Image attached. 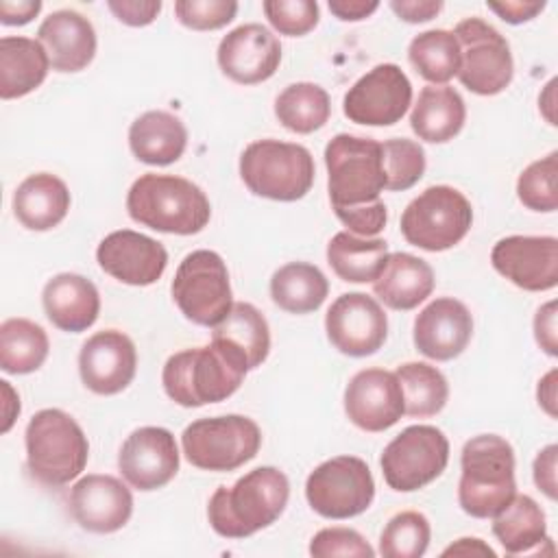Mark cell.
I'll return each instance as SVG.
<instances>
[{
    "label": "cell",
    "instance_id": "obj_33",
    "mask_svg": "<svg viewBox=\"0 0 558 558\" xmlns=\"http://www.w3.org/2000/svg\"><path fill=\"white\" fill-rule=\"evenodd\" d=\"M388 257V244L381 238H360L349 231L336 233L327 244L331 270L349 283L375 281Z\"/></svg>",
    "mask_w": 558,
    "mask_h": 558
},
{
    "label": "cell",
    "instance_id": "obj_5",
    "mask_svg": "<svg viewBox=\"0 0 558 558\" xmlns=\"http://www.w3.org/2000/svg\"><path fill=\"white\" fill-rule=\"evenodd\" d=\"M246 373L240 362L209 342L170 355L161 371V384L174 403L201 408L229 399L242 386Z\"/></svg>",
    "mask_w": 558,
    "mask_h": 558
},
{
    "label": "cell",
    "instance_id": "obj_16",
    "mask_svg": "<svg viewBox=\"0 0 558 558\" xmlns=\"http://www.w3.org/2000/svg\"><path fill=\"white\" fill-rule=\"evenodd\" d=\"M493 268L527 292H545L558 283V240L554 235H508L490 251Z\"/></svg>",
    "mask_w": 558,
    "mask_h": 558
},
{
    "label": "cell",
    "instance_id": "obj_39",
    "mask_svg": "<svg viewBox=\"0 0 558 558\" xmlns=\"http://www.w3.org/2000/svg\"><path fill=\"white\" fill-rule=\"evenodd\" d=\"M432 538L429 521L423 512L405 510L395 514L379 536L384 558H418L427 551Z\"/></svg>",
    "mask_w": 558,
    "mask_h": 558
},
{
    "label": "cell",
    "instance_id": "obj_28",
    "mask_svg": "<svg viewBox=\"0 0 558 558\" xmlns=\"http://www.w3.org/2000/svg\"><path fill=\"white\" fill-rule=\"evenodd\" d=\"M185 146L187 129L170 111H146L129 126V148L142 163L170 166L185 153Z\"/></svg>",
    "mask_w": 558,
    "mask_h": 558
},
{
    "label": "cell",
    "instance_id": "obj_14",
    "mask_svg": "<svg viewBox=\"0 0 558 558\" xmlns=\"http://www.w3.org/2000/svg\"><path fill=\"white\" fill-rule=\"evenodd\" d=\"M412 105V83L397 63H379L360 76L342 98L344 116L355 124H397Z\"/></svg>",
    "mask_w": 558,
    "mask_h": 558
},
{
    "label": "cell",
    "instance_id": "obj_51",
    "mask_svg": "<svg viewBox=\"0 0 558 558\" xmlns=\"http://www.w3.org/2000/svg\"><path fill=\"white\" fill-rule=\"evenodd\" d=\"M41 2L39 0H2L0 2V22L7 26H22L28 24L35 15H39Z\"/></svg>",
    "mask_w": 558,
    "mask_h": 558
},
{
    "label": "cell",
    "instance_id": "obj_52",
    "mask_svg": "<svg viewBox=\"0 0 558 558\" xmlns=\"http://www.w3.org/2000/svg\"><path fill=\"white\" fill-rule=\"evenodd\" d=\"M377 9V0H329V11L342 22H360Z\"/></svg>",
    "mask_w": 558,
    "mask_h": 558
},
{
    "label": "cell",
    "instance_id": "obj_49",
    "mask_svg": "<svg viewBox=\"0 0 558 558\" xmlns=\"http://www.w3.org/2000/svg\"><path fill=\"white\" fill-rule=\"evenodd\" d=\"M486 7L497 13L508 24H523L536 17L545 2H530V0H504V2H486Z\"/></svg>",
    "mask_w": 558,
    "mask_h": 558
},
{
    "label": "cell",
    "instance_id": "obj_23",
    "mask_svg": "<svg viewBox=\"0 0 558 558\" xmlns=\"http://www.w3.org/2000/svg\"><path fill=\"white\" fill-rule=\"evenodd\" d=\"M473 336L469 307L453 296H438L414 318V347L425 357L447 362L458 357Z\"/></svg>",
    "mask_w": 558,
    "mask_h": 558
},
{
    "label": "cell",
    "instance_id": "obj_11",
    "mask_svg": "<svg viewBox=\"0 0 558 558\" xmlns=\"http://www.w3.org/2000/svg\"><path fill=\"white\" fill-rule=\"evenodd\" d=\"M305 497L312 510L325 519H351L373 504L375 480L362 458L336 456L307 475Z\"/></svg>",
    "mask_w": 558,
    "mask_h": 558
},
{
    "label": "cell",
    "instance_id": "obj_21",
    "mask_svg": "<svg viewBox=\"0 0 558 558\" xmlns=\"http://www.w3.org/2000/svg\"><path fill=\"white\" fill-rule=\"evenodd\" d=\"M96 262L107 275L122 283L150 286L163 275L168 266V251L161 242L144 233L118 229L100 240Z\"/></svg>",
    "mask_w": 558,
    "mask_h": 558
},
{
    "label": "cell",
    "instance_id": "obj_3",
    "mask_svg": "<svg viewBox=\"0 0 558 558\" xmlns=\"http://www.w3.org/2000/svg\"><path fill=\"white\" fill-rule=\"evenodd\" d=\"M462 475L458 482L460 508L475 517H495L514 495V451L497 434H480L464 442L460 456Z\"/></svg>",
    "mask_w": 558,
    "mask_h": 558
},
{
    "label": "cell",
    "instance_id": "obj_1",
    "mask_svg": "<svg viewBox=\"0 0 558 558\" xmlns=\"http://www.w3.org/2000/svg\"><path fill=\"white\" fill-rule=\"evenodd\" d=\"M290 497V482L277 466H257L235 480L233 486H218L207 504V519L225 538H246L275 523Z\"/></svg>",
    "mask_w": 558,
    "mask_h": 558
},
{
    "label": "cell",
    "instance_id": "obj_44",
    "mask_svg": "<svg viewBox=\"0 0 558 558\" xmlns=\"http://www.w3.org/2000/svg\"><path fill=\"white\" fill-rule=\"evenodd\" d=\"M310 554L316 558H333V556H355V558H373L375 549L368 541L351 527H323L310 541Z\"/></svg>",
    "mask_w": 558,
    "mask_h": 558
},
{
    "label": "cell",
    "instance_id": "obj_20",
    "mask_svg": "<svg viewBox=\"0 0 558 558\" xmlns=\"http://www.w3.org/2000/svg\"><path fill=\"white\" fill-rule=\"evenodd\" d=\"M344 412L349 421L364 432H384L403 414V390L395 373L384 368H364L355 373L344 388Z\"/></svg>",
    "mask_w": 558,
    "mask_h": 558
},
{
    "label": "cell",
    "instance_id": "obj_37",
    "mask_svg": "<svg viewBox=\"0 0 558 558\" xmlns=\"http://www.w3.org/2000/svg\"><path fill=\"white\" fill-rule=\"evenodd\" d=\"M408 59L414 70L432 85H445L460 70V46L451 31L432 28L418 33L408 46Z\"/></svg>",
    "mask_w": 558,
    "mask_h": 558
},
{
    "label": "cell",
    "instance_id": "obj_25",
    "mask_svg": "<svg viewBox=\"0 0 558 558\" xmlns=\"http://www.w3.org/2000/svg\"><path fill=\"white\" fill-rule=\"evenodd\" d=\"M41 303L48 320L70 333L89 329L100 314V294L96 286L76 272H59L46 281Z\"/></svg>",
    "mask_w": 558,
    "mask_h": 558
},
{
    "label": "cell",
    "instance_id": "obj_10",
    "mask_svg": "<svg viewBox=\"0 0 558 558\" xmlns=\"http://www.w3.org/2000/svg\"><path fill=\"white\" fill-rule=\"evenodd\" d=\"M170 290L181 314L203 327H216L233 305L227 264L216 251L207 248L183 257Z\"/></svg>",
    "mask_w": 558,
    "mask_h": 558
},
{
    "label": "cell",
    "instance_id": "obj_8",
    "mask_svg": "<svg viewBox=\"0 0 558 558\" xmlns=\"http://www.w3.org/2000/svg\"><path fill=\"white\" fill-rule=\"evenodd\" d=\"M185 460L203 471H235L253 460L262 447L257 423L242 414L205 416L192 421L181 434Z\"/></svg>",
    "mask_w": 558,
    "mask_h": 558
},
{
    "label": "cell",
    "instance_id": "obj_35",
    "mask_svg": "<svg viewBox=\"0 0 558 558\" xmlns=\"http://www.w3.org/2000/svg\"><path fill=\"white\" fill-rule=\"evenodd\" d=\"M50 351L41 325L28 318H7L0 325V368L11 375L37 371Z\"/></svg>",
    "mask_w": 558,
    "mask_h": 558
},
{
    "label": "cell",
    "instance_id": "obj_9",
    "mask_svg": "<svg viewBox=\"0 0 558 558\" xmlns=\"http://www.w3.org/2000/svg\"><path fill=\"white\" fill-rule=\"evenodd\" d=\"M471 225V203L451 185H429L401 214V233L408 244L429 253L456 246Z\"/></svg>",
    "mask_w": 558,
    "mask_h": 558
},
{
    "label": "cell",
    "instance_id": "obj_22",
    "mask_svg": "<svg viewBox=\"0 0 558 558\" xmlns=\"http://www.w3.org/2000/svg\"><path fill=\"white\" fill-rule=\"evenodd\" d=\"M68 504L74 521L94 534L118 532L133 514V495L113 475L92 473L81 477L72 486Z\"/></svg>",
    "mask_w": 558,
    "mask_h": 558
},
{
    "label": "cell",
    "instance_id": "obj_50",
    "mask_svg": "<svg viewBox=\"0 0 558 558\" xmlns=\"http://www.w3.org/2000/svg\"><path fill=\"white\" fill-rule=\"evenodd\" d=\"M390 9L399 15V20L418 24V22H429L442 11L440 0H392Z\"/></svg>",
    "mask_w": 558,
    "mask_h": 558
},
{
    "label": "cell",
    "instance_id": "obj_34",
    "mask_svg": "<svg viewBox=\"0 0 558 558\" xmlns=\"http://www.w3.org/2000/svg\"><path fill=\"white\" fill-rule=\"evenodd\" d=\"M327 294V277L318 266L307 262H290L270 277V296L275 305L290 314H310L318 310Z\"/></svg>",
    "mask_w": 558,
    "mask_h": 558
},
{
    "label": "cell",
    "instance_id": "obj_45",
    "mask_svg": "<svg viewBox=\"0 0 558 558\" xmlns=\"http://www.w3.org/2000/svg\"><path fill=\"white\" fill-rule=\"evenodd\" d=\"M338 220L349 229V233L360 238L377 235L388 220V209L384 201H375L371 205L362 207H347V209H333Z\"/></svg>",
    "mask_w": 558,
    "mask_h": 558
},
{
    "label": "cell",
    "instance_id": "obj_30",
    "mask_svg": "<svg viewBox=\"0 0 558 558\" xmlns=\"http://www.w3.org/2000/svg\"><path fill=\"white\" fill-rule=\"evenodd\" d=\"M50 59L39 39L7 35L0 39V98H22L48 76Z\"/></svg>",
    "mask_w": 558,
    "mask_h": 558
},
{
    "label": "cell",
    "instance_id": "obj_40",
    "mask_svg": "<svg viewBox=\"0 0 558 558\" xmlns=\"http://www.w3.org/2000/svg\"><path fill=\"white\" fill-rule=\"evenodd\" d=\"M558 153L532 161L517 179V196L532 211H556L558 209Z\"/></svg>",
    "mask_w": 558,
    "mask_h": 558
},
{
    "label": "cell",
    "instance_id": "obj_38",
    "mask_svg": "<svg viewBox=\"0 0 558 558\" xmlns=\"http://www.w3.org/2000/svg\"><path fill=\"white\" fill-rule=\"evenodd\" d=\"M401 390L405 414L425 418L438 414L449 399V384L445 375L427 362H405L395 371Z\"/></svg>",
    "mask_w": 558,
    "mask_h": 558
},
{
    "label": "cell",
    "instance_id": "obj_41",
    "mask_svg": "<svg viewBox=\"0 0 558 558\" xmlns=\"http://www.w3.org/2000/svg\"><path fill=\"white\" fill-rule=\"evenodd\" d=\"M381 159L386 172V190H410L425 172V150L418 142L392 137L381 142Z\"/></svg>",
    "mask_w": 558,
    "mask_h": 558
},
{
    "label": "cell",
    "instance_id": "obj_19",
    "mask_svg": "<svg viewBox=\"0 0 558 558\" xmlns=\"http://www.w3.org/2000/svg\"><path fill=\"white\" fill-rule=\"evenodd\" d=\"M216 59L222 74L233 83L257 85L277 72L281 44L270 28L251 22L229 31L220 39Z\"/></svg>",
    "mask_w": 558,
    "mask_h": 558
},
{
    "label": "cell",
    "instance_id": "obj_46",
    "mask_svg": "<svg viewBox=\"0 0 558 558\" xmlns=\"http://www.w3.org/2000/svg\"><path fill=\"white\" fill-rule=\"evenodd\" d=\"M107 7L126 26H148L161 11L159 0H109Z\"/></svg>",
    "mask_w": 558,
    "mask_h": 558
},
{
    "label": "cell",
    "instance_id": "obj_17",
    "mask_svg": "<svg viewBox=\"0 0 558 558\" xmlns=\"http://www.w3.org/2000/svg\"><path fill=\"white\" fill-rule=\"evenodd\" d=\"M122 477L137 490H157L179 471V447L170 429L146 425L126 436L118 453Z\"/></svg>",
    "mask_w": 558,
    "mask_h": 558
},
{
    "label": "cell",
    "instance_id": "obj_2",
    "mask_svg": "<svg viewBox=\"0 0 558 558\" xmlns=\"http://www.w3.org/2000/svg\"><path fill=\"white\" fill-rule=\"evenodd\" d=\"M129 216L159 233L194 235L211 218L207 194L192 181L174 174L146 172L126 194Z\"/></svg>",
    "mask_w": 558,
    "mask_h": 558
},
{
    "label": "cell",
    "instance_id": "obj_15",
    "mask_svg": "<svg viewBox=\"0 0 558 558\" xmlns=\"http://www.w3.org/2000/svg\"><path fill=\"white\" fill-rule=\"evenodd\" d=\"M325 331L333 349L349 357L377 353L388 338L384 307L364 292L340 294L325 316Z\"/></svg>",
    "mask_w": 558,
    "mask_h": 558
},
{
    "label": "cell",
    "instance_id": "obj_42",
    "mask_svg": "<svg viewBox=\"0 0 558 558\" xmlns=\"http://www.w3.org/2000/svg\"><path fill=\"white\" fill-rule=\"evenodd\" d=\"M272 28L288 37H301L316 28L320 11L314 0H266L262 4Z\"/></svg>",
    "mask_w": 558,
    "mask_h": 558
},
{
    "label": "cell",
    "instance_id": "obj_24",
    "mask_svg": "<svg viewBox=\"0 0 558 558\" xmlns=\"http://www.w3.org/2000/svg\"><path fill=\"white\" fill-rule=\"evenodd\" d=\"M37 39L57 72H81L96 54V31L92 22L72 9L50 13L39 24Z\"/></svg>",
    "mask_w": 558,
    "mask_h": 558
},
{
    "label": "cell",
    "instance_id": "obj_26",
    "mask_svg": "<svg viewBox=\"0 0 558 558\" xmlns=\"http://www.w3.org/2000/svg\"><path fill=\"white\" fill-rule=\"evenodd\" d=\"M211 344L240 362L246 371L257 368L270 351V329L264 314L251 303H233L229 314L214 327Z\"/></svg>",
    "mask_w": 558,
    "mask_h": 558
},
{
    "label": "cell",
    "instance_id": "obj_55",
    "mask_svg": "<svg viewBox=\"0 0 558 558\" xmlns=\"http://www.w3.org/2000/svg\"><path fill=\"white\" fill-rule=\"evenodd\" d=\"M0 388H2V395H4V408H2V427L0 432L7 434L11 429V425L15 423L17 414H20V397L15 395V390L11 388V384L7 379L0 381Z\"/></svg>",
    "mask_w": 558,
    "mask_h": 558
},
{
    "label": "cell",
    "instance_id": "obj_12",
    "mask_svg": "<svg viewBox=\"0 0 558 558\" xmlns=\"http://www.w3.org/2000/svg\"><path fill=\"white\" fill-rule=\"evenodd\" d=\"M460 46V83L477 96H495L512 83L514 61L506 37L482 17H466L451 31Z\"/></svg>",
    "mask_w": 558,
    "mask_h": 558
},
{
    "label": "cell",
    "instance_id": "obj_29",
    "mask_svg": "<svg viewBox=\"0 0 558 558\" xmlns=\"http://www.w3.org/2000/svg\"><path fill=\"white\" fill-rule=\"evenodd\" d=\"M68 209L70 190L50 172L26 177L13 194V214L20 225L31 231H48L57 227L65 218Z\"/></svg>",
    "mask_w": 558,
    "mask_h": 558
},
{
    "label": "cell",
    "instance_id": "obj_13",
    "mask_svg": "<svg viewBox=\"0 0 558 558\" xmlns=\"http://www.w3.org/2000/svg\"><path fill=\"white\" fill-rule=\"evenodd\" d=\"M449 440L434 425H410L381 453V473L397 493H412L432 484L447 469Z\"/></svg>",
    "mask_w": 558,
    "mask_h": 558
},
{
    "label": "cell",
    "instance_id": "obj_32",
    "mask_svg": "<svg viewBox=\"0 0 558 558\" xmlns=\"http://www.w3.org/2000/svg\"><path fill=\"white\" fill-rule=\"evenodd\" d=\"M493 534L506 554H525L547 543V521L543 508L530 495H514L495 517Z\"/></svg>",
    "mask_w": 558,
    "mask_h": 558
},
{
    "label": "cell",
    "instance_id": "obj_47",
    "mask_svg": "<svg viewBox=\"0 0 558 558\" xmlns=\"http://www.w3.org/2000/svg\"><path fill=\"white\" fill-rule=\"evenodd\" d=\"M534 338L538 347L547 355H558V338H556V301H549L536 310L534 316Z\"/></svg>",
    "mask_w": 558,
    "mask_h": 558
},
{
    "label": "cell",
    "instance_id": "obj_48",
    "mask_svg": "<svg viewBox=\"0 0 558 558\" xmlns=\"http://www.w3.org/2000/svg\"><path fill=\"white\" fill-rule=\"evenodd\" d=\"M556 458H558V447L556 445H547L545 449L538 451V456L534 458V464H532L534 484L551 501L556 499V490H558L556 488Z\"/></svg>",
    "mask_w": 558,
    "mask_h": 558
},
{
    "label": "cell",
    "instance_id": "obj_27",
    "mask_svg": "<svg viewBox=\"0 0 558 558\" xmlns=\"http://www.w3.org/2000/svg\"><path fill=\"white\" fill-rule=\"evenodd\" d=\"M432 266L410 253H388L386 264L373 281L375 296L390 310L408 312L423 303L434 290Z\"/></svg>",
    "mask_w": 558,
    "mask_h": 558
},
{
    "label": "cell",
    "instance_id": "obj_4",
    "mask_svg": "<svg viewBox=\"0 0 558 558\" xmlns=\"http://www.w3.org/2000/svg\"><path fill=\"white\" fill-rule=\"evenodd\" d=\"M26 469L44 486L59 488L76 480L89 458L81 425L59 408L39 410L26 425Z\"/></svg>",
    "mask_w": 558,
    "mask_h": 558
},
{
    "label": "cell",
    "instance_id": "obj_6",
    "mask_svg": "<svg viewBox=\"0 0 558 558\" xmlns=\"http://www.w3.org/2000/svg\"><path fill=\"white\" fill-rule=\"evenodd\" d=\"M314 174V157L301 144L257 140L240 155V177L262 198L281 203L299 201L312 190Z\"/></svg>",
    "mask_w": 558,
    "mask_h": 558
},
{
    "label": "cell",
    "instance_id": "obj_18",
    "mask_svg": "<svg viewBox=\"0 0 558 558\" xmlns=\"http://www.w3.org/2000/svg\"><path fill=\"white\" fill-rule=\"evenodd\" d=\"M137 351L133 340L118 329L89 336L78 353V375L87 390L109 397L122 392L135 377Z\"/></svg>",
    "mask_w": 558,
    "mask_h": 558
},
{
    "label": "cell",
    "instance_id": "obj_54",
    "mask_svg": "<svg viewBox=\"0 0 558 558\" xmlns=\"http://www.w3.org/2000/svg\"><path fill=\"white\" fill-rule=\"evenodd\" d=\"M556 368H551L541 381H538V388H536V399H538V405L551 416L556 418Z\"/></svg>",
    "mask_w": 558,
    "mask_h": 558
},
{
    "label": "cell",
    "instance_id": "obj_53",
    "mask_svg": "<svg viewBox=\"0 0 558 558\" xmlns=\"http://www.w3.org/2000/svg\"><path fill=\"white\" fill-rule=\"evenodd\" d=\"M442 556H488L495 558V551L482 538H460L449 545Z\"/></svg>",
    "mask_w": 558,
    "mask_h": 558
},
{
    "label": "cell",
    "instance_id": "obj_36",
    "mask_svg": "<svg viewBox=\"0 0 558 558\" xmlns=\"http://www.w3.org/2000/svg\"><path fill=\"white\" fill-rule=\"evenodd\" d=\"M277 120L292 133H314L331 116L329 94L316 83H292L275 98Z\"/></svg>",
    "mask_w": 558,
    "mask_h": 558
},
{
    "label": "cell",
    "instance_id": "obj_31",
    "mask_svg": "<svg viewBox=\"0 0 558 558\" xmlns=\"http://www.w3.org/2000/svg\"><path fill=\"white\" fill-rule=\"evenodd\" d=\"M466 120L462 96L449 85H427L421 89L410 113V126L418 140L445 144L453 140Z\"/></svg>",
    "mask_w": 558,
    "mask_h": 558
},
{
    "label": "cell",
    "instance_id": "obj_7",
    "mask_svg": "<svg viewBox=\"0 0 558 558\" xmlns=\"http://www.w3.org/2000/svg\"><path fill=\"white\" fill-rule=\"evenodd\" d=\"M325 166L333 209L371 205L386 190L381 142L373 137L338 133L325 146Z\"/></svg>",
    "mask_w": 558,
    "mask_h": 558
},
{
    "label": "cell",
    "instance_id": "obj_43",
    "mask_svg": "<svg viewBox=\"0 0 558 558\" xmlns=\"http://www.w3.org/2000/svg\"><path fill=\"white\" fill-rule=\"evenodd\" d=\"M238 13L235 0H177V20L192 31H216L227 26Z\"/></svg>",
    "mask_w": 558,
    "mask_h": 558
}]
</instances>
